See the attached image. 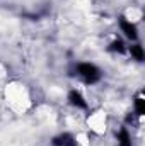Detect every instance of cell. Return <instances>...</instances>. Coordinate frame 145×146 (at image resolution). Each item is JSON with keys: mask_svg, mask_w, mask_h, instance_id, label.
<instances>
[{"mask_svg": "<svg viewBox=\"0 0 145 146\" xmlns=\"http://www.w3.org/2000/svg\"><path fill=\"white\" fill-rule=\"evenodd\" d=\"M77 73L84 78V82L85 83H96L97 80H99V70L94 66V65H91V63H82V65H79L77 66Z\"/></svg>", "mask_w": 145, "mask_h": 146, "instance_id": "1", "label": "cell"}, {"mask_svg": "<svg viewBox=\"0 0 145 146\" xmlns=\"http://www.w3.org/2000/svg\"><path fill=\"white\" fill-rule=\"evenodd\" d=\"M119 26H121L123 33L130 37V39H137V27L132 22H128V21H125V17H121L119 19Z\"/></svg>", "mask_w": 145, "mask_h": 146, "instance_id": "2", "label": "cell"}, {"mask_svg": "<svg viewBox=\"0 0 145 146\" xmlns=\"http://www.w3.org/2000/svg\"><path fill=\"white\" fill-rule=\"evenodd\" d=\"M53 145L55 146H75V141L70 134H60L53 139Z\"/></svg>", "mask_w": 145, "mask_h": 146, "instance_id": "3", "label": "cell"}, {"mask_svg": "<svg viewBox=\"0 0 145 146\" xmlns=\"http://www.w3.org/2000/svg\"><path fill=\"white\" fill-rule=\"evenodd\" d=\"M68 99H70V102H72L73 106H77V107H82V109H84V107L87 106V104H85V100H84V97H82L79 92H75V90H73V92H70Z\"/></svg>", "mask_w": 145, "mask_h": 146, "instance_id": "4", "label": "cell"}, {"mask_svg": "<svg viewBox=\"0 0 145 146\" xmlns=\"http://www.w3.org/2000/svg\"><path fill=\"white\" fill-rule=\"evenodd\" d=\"M118 141H119V146H132V141H130V136L125 129H121L118 133Z\"/></svg>", "mask_w": 145, "mask_h": 146, "instance_id": "5", "label": "cell"}, {"mask_svg": "<svg viewBox=\"0 0 145 146\" xmlns=\"http://www.w3.org/2000/svg\"><path fill=\"white\" fill-rule=\"evenodd\" d=\"M132 56H133L135 60H138V61H142V60H144V49H142V46H140V44L132 46Z\"/></svg>", "mask_w": 145, "mask_h": 146, "instance_id": "6", "label": "cell"}, {"mask_svg": "<svg viewBox=\"0 0 145 146\" xmlns=\"http://www.w3.org/2000/svg\"><path fill=\"white\" fill-rule=\"evenodd\" d=\"M135 109H137V114H138V115H144L145 114V100L142 97H138V99L135 100Z\"/></svg>", "mask_w": 145, "mask_h": 146, "instance_id": "7", "label": "cell"}, {"mask_svg": "<svg viewBox=\"0 0 145 146\" xmlns=\"http://www.w3.org/2000/svg\"><path fill=\"white\" fill-rule=\"evenodd\" d=\"M111 49H113V51H118V53H123V51H125V44H123L121 41H113Z\"/></svg>", "mask_w": 145, "mask_h": 146, "instance_id": "8", "label": "cell"}]
</instances>
